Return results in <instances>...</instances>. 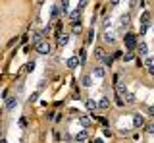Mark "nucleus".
Instances as JSON below:
<instances>
[{
  "mask_svg": "<svg viewBox=\"0 0 154 143\" xmlns=\"http://www.w3.org/2000/svg\"><path fill=\"white\" fill-rule=\"evenodd\" d=\"M35 50L38 52V54H42V56H46V54H48V52H50V43H48L46 39H41V41H38V43H37V45H35Z\"/></svg>",
  "mask_w": 154,
  "mask_h": 143,
  "instance_id": "obj_1",
  "label": "nucleus"
},
{
  "mask_svg": "<svg viewBox=\"0 0 154 143\" xmlns=\"http://www.w3.org/2000/svg\"><path fill=\"white\" fill-rule=\"evenodd\" d=\"M123 43H125V46H127L129 50L137 49V35H135V33H127V35L123 37Z\"/></svg>",
  "mask_w": 154,
  "mask_h": 143,
  "instance_id": "obj_2",
  "label": "nucleus"
},
{
  "mask_svg": "<svg viewBox=\"0 0 154 143\" xmlns=\"http://www.w3.org/2000/svg\"><path fill=\"white\" fill-rule=\"evenodd\" d=\"M71 33H73V35H81V33H83V23H81L79 17H77V20H71Z\"/></svg>",
  "mask_w": 154,
  "mask_h": 143,
  "instance_id": "obj_3",
  "label": "nucleus"
},
{
  "mask_svg": "<svg viewBox=\"0 0 154 143\" xmlns=\"http://www.w3.org/2000/svg\"><path fill=\"white\" fill-rule=\"evenodd\" d=\"M137 52H139L141 56H146V54H148V45H146L144 41H137Z\"/></svg>",
  "mask_w": 154,
  "mask_h": 143,
  "instance_id": "obj_4",
  "label": "nucleus"
},
{
  "mask_svg": "<svg viewBox=\"0 0 154 143\" xmlns=\"http://www.w3.org/2000/svg\"><path fill=\"white\" fill-rule=\"evenodd\" d=\"M93 75H94V78H98V79H104V78H106V70H104V66H96V68L93 70Z\"/></svg>",
  "mask_w": 154,
  "mask_h": 143,
  "instance_id": "obj_5",
  "label": "nucleus"
},
{
  "mask_svg": "<svg viewBox=\"0 0 154 143\" xmlns=\"http://www.w3.org/2000/svg\"><path fill=\"white\" fill-rule=\"evenodd\" d=\"M110 104H112V103H110V97H106V95H104V97L98 101V108H100V110H108Z\"/></svg>",
  "mask_w": 154,
  "mask_h": 143,
  "instance_id": "obj_6",
  "label": "nucleus"
},
{
  "mask_svg": "<svg viewBox=\"0 0 154 143\" xmlns=\"http://www.w3.org/2000/svg\"><path fill=\"white\" fill-rule=\"evenodd\" d=\"M66 64H67V68H69V70H75L77 66L81 64V62H79V58H77V56H71V58H67Z\"/></svg>",
  "mask_w": 154,
  "mask_h": 143,
  "instance_id": "obj_7",
  "label": "nucleus"
},
{
  "mask_svg": "<svg viewBox=\"0 0 154 143\" xmlns=\"http://www.w3.org/2000/svg\"><path fill=\"white\" fill-rule=\"evenodd\" d=\"M133 126H135V128H143V126H144L143 114H135V116H133Z\"/></svg>",
  "mask_w": 154,
  "mask_h": 143,
  "instance_id": "obj_8",
  "label": "nucleus"
},
{
  "mask_svg": "<svg viewBox=\"0 0 154 143\" xmlns=\"http://www.w3.org/2000/svg\"><path fill=\"white\" fill-rule=\"evenodd\" d=\"M87 139H89V132H87V128H83V130L75 135V141H87Z\"/></svg>",
  "mask_w": 154,
  "mask_h": 143,
  "instance_id": "obj_9",
  "label": "nucleus"
},
{
  "mask_svg": "<svg viewBox=\"0 0 154 143\" xmlns=\"http://www.w3.org/2000/svg\"><path fill=\"white\" fill-rule=\"evenodd\" d=\"M79 122H81V126H83V128H91V126H93V120H91V118L87 116V114L79 116Z\"/></svg>",
  "mask_w": 154,
  "mask_h": 143,
  "instance_id": "obj_10",
  "label": "nucleus"
},
{
  "mask_svg": "<svg viewBox=\"0 0 154 143\" xmlns=\"http://www.w3.org/2000/svg\"><path fill=\"white\" fill-rule=\"evenodd\" d=\"M123 99H125V104H135V93H131V91H125V95H123Z\"/></svg>",
  "mask_w": 154,
  "mask_h": 143,
  "instance_id": "obj_11",
  "label": "nucleus"
},
{
  "mask_svg": "<svg viewBox=\"0 0 154 143\" xmlns=\"http://www.w3.org/2000/svg\"><path fill=\"white\" fill-rule=\"evenodd\" d=\"M102 41L106 43V45H116V37L112 35V33H104V35H102Z\"/></svg>",
  "mask_w": 154,
  "mask_h": 143,
  "instance_id": "obj_12",
  "label": "nucleus"
},
{
  "mask_svg": "<svg viewBox=\"0 0 154 143\" xmlns=\"http://www.w3.org/2000/svg\"><path fill=\"white\" fill-rule=\"evenodd\" d=\"M16 106H17V99L16 97H10L8 101H6V108H8V110H14Z\"/></svg>",
  "mask_w": 154,
  "mask_h": 143,
  "instance_id": "obj_13",
  "label": "nucleus"
},
{
  "mask_svg": "<svg viewBox=\"0 0 154 143\" xmlns=\"http://www.w3.org/2000/svg\"><path fill=\"white\" fill-rule=\"evenodd\" d=\"M119 23H122L123 27H129V23H131V16H129V14H123V16L119 17Z\"/></svg>",
  "mask_w": 154,
  "mask_h": 143,
  "instance_id": "obj_14",
  "label": "nucleus"
},
{
  "mask_svg": "<svg viewBox=\"0 0 154 143\" xmlns=\"http://www.w3.org/2000/svg\"><path fill=\"white\" fill-rule=\"evenodd\" d=\"M41 39H42V31H31V41L35 43V45H37Z\"/></svg>",
  "mask_w": 154,
  "mask_h": 143,
  "instance_id": "obj_15",
  "label": "nucleus"
},
{
  "mask_svg": "<svg viewBox=\"0 0 154 143\" xmlns=\"http://www.w3.org/2000/svg\"><path fill=\"white\" fill-rule=\"evenodd\" d=\"M87 108H89V110H96V108H98V103L93 101V99H87Z\"/></svg>",
  "mask_w": 154,
  "mask_h": 143,
  "instance_id": "obj_16",
  "label": "nucleus"
},
{
  "mask_svg": "<svg viewBox=\"0 0 154 143\" xmlns=\"http://www.w3.org/2000/svg\"><path fill=\"white\" fill-rule=\"evenodd\" d=\"M93 54H94V58H96V60H102V56H104V50L100 49V46H96V49L93 50Z\"/></svg>",
  "mask_w": 154,
  "mask_h": 143,
  "instance_id": "obj_17",
  "label": "nucleus"
},
{
  "mask_svg": "<svg viewBox=\"0 0 154 143\" xmlns=\"http://www.w3.org/2000/svg\"><path fill=\"white\" fill-rule=\"evenodd\" d=\"M67 41H69V37H67V35H58V45H60V46H66Z\"/></svg>",
  "mask_w": 154,
  "mask_h": 143,
  "instance_id": "obj_18",
  "label": "nucleus"
},
{
  "mask_svg": "<svg viewBox=\"0 0 154 143\" xmlns=\"http://www.w3.org/2000/svg\"><path fill=\"white\" fill-rule=\"evenodd\" d=\"M125 91H127V87H125V85L116 83V93H118V95H125Z\"/></svg>",
  "mask_w": 154,
  "mask_h": 143,
  "instance_id": "obj_19",
  "label": "nucleus"
},
{
  "mask_svg": "<svg viewBox=\"0 0 154 143\" xmlns=\"http://www.w3.org/2000/svg\"><path fill=\"white\" fill-rule=\"evenodd\" d=\"M81 85L83 87H91V75H83L81 78Z\"/></svg>",
  "mask_w": 154,
  "mask_h": 143,
  "instance_id": "obj_20",
  "label": "nucleus"
},
{
  "mask_svg": "<svg viewBox=\"0 0 154 143\" xmlns=\"http://www.w3.org/2000/svg\"><path fill=\"white\" fill-rule=\"evenodd\" d=\"M148 21H150V14H148V12H144L143 16H141V23H144V25H148Z\"/></svg>",
  "mask_w": 154,
  "mask_h": 143,
  "instance_id": "obj_21",
  "label": "nucleus"
},
{
  "mask_svg": "<svg viewBox=\"0 0 154 143\" xmlns=\"http://www.w3.org/2000/svg\"><path fill=\"white\" fill-rule=\"evenodd\" d=\"M144 133H154V122H150V124H146V126H144Z\"/></svg>",
  "mask_w": 154,
  "mask_h": 143,
  "instance_id": "obj_22",
  "label": "nucleus"
},
{
  "mask_svg": "<svg viewBox=\"0 0 154 143\" xmlns=\"http://www.w3.org/2000/svg\"><path fill=\"white\" fill-rule=\"evenodd\" d=\"M60 4H56V6H52V17H58V16H60Z\"/></svg>",
  "mask_w": 154,
  "mask_h": 143,
  "instance_id": "obj_23",
  "label": "nucleus"
},
{
  "mask_svg": "<svg viewBox=\"0 0 154 143\" xmlns=\"http://www.w3.org/2000/svg\"><path fill=\"white\" fill-rule=\"evenodd\" d=\"M122 58H123L125 62H129V60H133V58H135V54H133V50H129V52H125V54L122 56Z\"/></svg>",
  "mask_w": 154,
  "mask_h": 143,
  "instance_id": "obj_24",
  "label": "nucleus"
},
{
  "mask_svg": "<svg viewBox=\"0 0 154 143\" xmlns=\"http://www.w3.org/2000/svg\"><path fill=\"white\" fill-rule=\"evenodd\" d=\"M112 60H114V58H112V56H108V54L102 56V64H104V66H110V64H112Z\"/></svg>",
  "mask_w": 154,
  "mask_h": 143,
  "instance_id": "obj_25",
  "label": "nucleus"
},
{
  "mask_svg": "<svg viewBox=\"0 0 154 143\" xmlns=\"http://www.w3.org/2000/svg\"><path fill=\"white\" fill-rule=\"evenodd\" d=\"M79 16H81V10H79V8H77V10H73V12L69 14V17H71V20H77Z\"/></svg>",
  "mask_w": 154,
  "mask_h": 143,
  "instance_id": "obj_26",
  "label": "nucleus"
},
{
  "mask_svg": "<svg viewBox=\"0 0 154 143\" xmlns=\"http://www.w3.org/2000/svg\"><path fill=\"white\" fill-rule=\"evenodd\" d=\"M79 62H81V64H85V62H87V52L85 50L79 52Z\"/></svg>",
  "mask_w": 154,
  "mask_h": 143,
  "instance_id": "obj_27",
  "label": "nucleus"
},
{
  "mask_svg": "<svg viewBox=\"0 0 154 143\" xmlns=\"http://www.w3.org/2000/svg\"><path fill=\"white\" fill-rule=\"evenodd\" d=\"M67 6H69V0H62V14L67 12Z\"/></svg>",
  "mask_w": 154,
  "mask_h": 143,
  "instance_id": "obj_28",
  "label": "nucleus"
},
{
  "mask_svg": "<svg viewBox=\"0 0 154 143\" xmlns=\"http://www.w3.org/2000/svg\"><path fill=\"white\" fill-rule=\"evenodd\" d=\"M87 4H89V0H79V6H77V8H79V10L83 12L85 8H87Z\"/></svg>",
  "mask_w": 154,
  "mask_h": 143,
  "instance_id": "obj_29",
  "label": "nucleus"
},
{
  "mask_svg": "<svg viewBox=\"0 0 154 143\" xmlns=\"http://www.w3.org/2000/svg\"><path fill=\"white\" fill-rule=\"evenodd\" d=\"M144 64H146V68H148V66H152V64H154V58L146 54V58H144Z\"/></svg>",
  "mask_w": 154,
  "mask_h": 143,
  "instance_id": "obj_30",
  "label": "nucleus"
},
{
  "mask_svg": "<svg viewBox=\"0 0 154 143\" xmlns=\"http://www.w3.org/2000/svg\"><path fill=\"white\" fill-rule=\"evenodd\" d=\"M93 39H94V31H89V37H87V43L91 45V43H93Z\"/></svg>",
  "mask_w": 154,
  "mask_h": 143,
  "instance_id": "obj_31",
  "label": "nucleus"
},
{
  "mask_svg": "<svg viewBox=\"0 0 154 143\" xmlns=\"http://www.w3.org/2000/svg\"><path fill=\"white\" fill-rule=\"evenodd\" d=\"M50 33V25H46V27H42V35H48Z\"/></svg>",
  "mask_w": 154,
  "mask_h": 143,
  "instance_id": "obj_32",
  "label": "nucleus"
},
{
  "mask_svg": "<svg viewBox=\"0 0 154 143\" xmlns=\"http://www.w3.org/2000/svg\"><path fill=\"white\" fill-rule=\"evenodd\" d=\"M37 99H38V93H33V95H31V103H35Z\"/></svg>",
  "mask_w": 154,
  "mask_h": 143,
  "instance_id": "obj_33",
  "label": "nucleus"
},
{
  "mask_svg": "<svg viewBox=\"0 0 154 143\" xmlns=\"http://www.w3.org/2000/svg\"><path fill=\"white\" fill-rule=\"evenodd\" d=\"M33 68H35V62H29V64H27V68H25V70H33Z\"/></svg>",
  "mask_w": 154,
  "mask_h": 143,
  "instance_id": "obj_34",
  "label": "nucleus"
},
{
  "mask_svg": "<svg viewBox=\"0 0 154 143\" xmlns=\"http://www.w3.org/2000/svg\"><path fill=\"white\" fill-rule=\"evenodd\" d=\"M110 25H112V21H110V20H104V27H106V29H108Z\"/></svg>",
  "mask_w": 154,
  "mask_h": 143,
  "instance_id": "obj_35",
  "label": "nucleus"
},
{
  "mask_svg": "<svg viewBox=\"0 0 154 143\" xmlns=\"http://www.w3.org/2000/svg\"><path fill=\"white\" fill-rule=\"evenodd\" d=\"M148 74L154 75V64H152V66H148Z\"/></svg>",
  "mask_w": 154,
  "mask_h": 143,
  "instance_id": "obj_36",
  "label": "nucleus"
},
{
  "mask_svg": "<svg viewBox=\"0 0 154 143\" xmlns=\"http://www.w3.org/2000/svg\"><path fill=\"white\" fill-rule=\"evenodd\" d=\"M148 114H150V116L154 118V106H148Z\"/></svg>",
  "mask_w": 154,
  "mask_h": 143,
  "instance_id": "obj_37",
  "label": "nucleus"
},
{
  "mask_svg": "<svg viewBox=\"0 0 154 143\" xmlns=\"http://www.w3.org/2000/svg\"><path fill=\"white\" fill-rule=\"evenodd\" d=\"M118 2H119V0H110V4H112V6H116Z\"/></svg>",
  "mask_w": 154,
  "mask_h": 143,
  "instance_id": "obj_38",
  "label": "nucleus"
},
{
  "mask_svg": "<svg viewBox=\"0 0 154 143\" xmlns=\"http://www.w3.org/2000/svg\"><path fill=\"white\" fill-rule=\"evenodd\" d=\"M152 31H154V25H152Z\"/></svg>",
  "mask_w": 154,
  "mask_h": 143,
  "instance_id": "obj_39",
  "label": "nucleus"
}]
</instances>
